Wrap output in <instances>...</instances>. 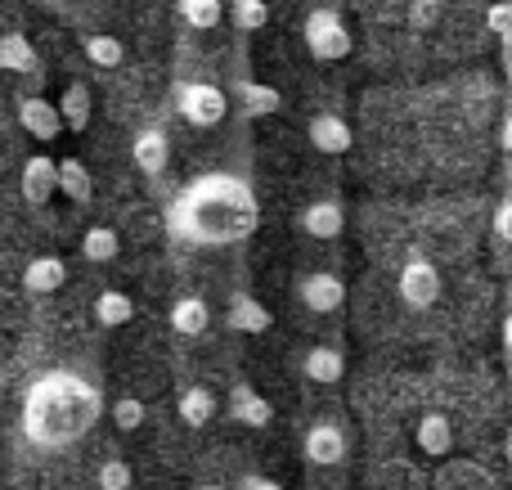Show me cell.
Here are the masks:
<instances>
[{
	"instance_id": "obj_26",
	"label": "cell",
	"mask_w": 512,
	"mask_h": 490,
	"mask_svg": "<svg viewBox=\"0 0 512 490\" xmlns=\"http://www.w3.org/2000/svg\"><path fill=\"white\" fill-rule=\"evenodd\" d=\"M81 54H86L95 68H122L126 63V45L108 32H86L81 36Z\"/></svg>"
},
{
	"instance_id": "obj_16",
	"label": "cell",
	"mask_w": 512,
	"mask_h": 490,
	"mask_svg": "<svg viewBox=\"0 0 512 490\" xmlns=\"http://www.w3.org/2000/svg\"><path fill=\"white\" fill-rule=\"evenodd\" d=\"M414 441H418V450H423L427 459H445L454 450V423H450V414L427 410L423 419L414 423Z\"/></svg>"
},
{
	"instance_id": "obj_21",
	"label": "cell",
	"mask_w": 512,
	"mask_h": 490,
	"mask_svg": "<svg viewBox=\"0 0 512 490\" xmlns=\"http://www.w3.org/2000/svg\"><path fill=\"white\" fill-rule=\"evenodd\" d=\"M0 72H23V77H36L41 72V54L27 41L23 32H5L0 36Z\"/></svg>"
},
{
	"instance_id": "obj_3",
	"label": "cell",
	"mask_w": 512,
	"mask_h": 490,
	"mask_svg": "<svg viewBox=\"0 0 512 490\" xmlns=\"http://www.w3.org/2000/svg\"><path fill=\"white\" fill-rule=\"evenodd\" d=\"M301 41H306V50L315 54L319 63H342L351 59L355 41H351V27L342 23V14L328 5H315L306 14V23H301Z\"/></svg>"
},
{
	"instance_id": "obj_22",
	"label": "cell",
	"mask_w": 512,
	"mask_h": 490,
	"mask_svg": "<svg viewBox=\"0 0 512 490\" xmlns=\"http://www.w3.org/2000/svg\"><path fill=\"white\" fill-rule=\"evenodd\" d=\"M59 117H63V126H68V131H77V135L90 126V117H95V99H90L86 81H68V86H63Z\"/></svg>"
},
{
	"instance_id": "obj_6",
	"label": "cell",
	"mask_w": 512,
	"mask_h": 490,
	"mask_svg": "<svg viewBox=\"0 0 512 490\" xmlns=\"http://www.w3.org/2000/svg\"><path fill=\"white\" fill-rule=\"evenodd\" d=\"M297 302L306 306L310 315H337L346 302V284L337 270H306L297 279Z\"/></svg>"
},
{
	"instance_id": "obj_34",
	"label": "cell",
	"mask_w": 512,
	"mask_h": 490,
	"mask_svg": "<svg viewBox=\"0 0 512 490\" xmlns=\"http://www.w3.org/2000/svg\"><path fill=\"white\" fill-rule=\"evenodd\" d=\"M239 490H283L274 477H256V473H248V477H239Z\"/></svg>"
},
{
	"instance_id": "obj_40",
	"label": "cell",
	"mask_w": 512,
	"mask_h": 490,
	"mask_svg": "<svg viewBox=\"0 0 512 490\" xmlns=\"http://www.w3.org/2000/svg\"><path fill=\"white\" fill-rule=\"evenodd\" d=\"M0 410H5V392H0Z\"/></svg>"
},
{
	"instance_id": "obj_31",
	"label": "cell",
	"mask_w": 512,
	"mask_h": 490,
	"mask_svg": "<svg viewBox=\"0 0 512 490\" xmlns=\"http://www.w3.org/2000/svg\"><path fill=\"white\" fill-rule=\"evenodd\" d=\"M490 27H495V36L512 50V0H495V5H490Z\"/></svg>"
},
{
	"instance_id": "obj_25",
	"label": "cell",
	"mask_w": 512,
	"mask_h": 490,
	"mask_svg": "<svg viewBox=\"0 0 512 490\" xmlns=\"http://www.w3.org/2000/svg\"><path fill=\"white\" fill-rule=\"evenodd\" d=\"M117 252H122V239L113 225H90L81 234V261H90V266H108V261H117Z\"/></svg>"
},
{
	"instance_id": "obj_17",
	"label": "cell",
	"mask_w": 512,
	"mask_h": 490,
	"mask_svg": "<svg viewBox=\"0 0 512 490\" xmlns=\"http://www.w3.org/2000/svg\"><path fill=\"white\" fill-rule=\"evenodd\" d=\"M167 324H171V333H180V338H203V333L212 329V306H207L198 293H185L171 302Z\"/></svg>"
},
{
	"instance_id": "obj_39",
	"label": "cell",
	"mask_w": 512,
	"mask_h": 490,
	"mask_svg": "<svg viewBox=\"0 0 512 490\" xmlns=\"http://www.w3.org/2000/svg\"><path fill=\"white\" fill-rule=\"evenodd\" d=\"M508 455H512V432H508Z\"/></svg>"
},
{
	"instance_id": "obj_23",
	"label": "cell",
	"mask_w": 512,
	"mask_h": 490,
	"mask_svg": "<svg viewBox=\"0 0 512 490\" xmlns=\"http://www.w3.org/2000/svg\"><path fill=\"white\" fill-rule=\"evenodd\" d=\"M59 194L68 203L86 207L90 194H95V180H90V167L81 158H59Z\"/></svg>"
},
{
	"instance_id": "obj_33",
	"label": "cell",
	"mask_w": 512,
	"mask_h": 490,
	"mask_svg": "<svg viewBox=\"0 0 512 490\" xmlns=\"http://www.w3.org/2000/svg\"><path fill=\"white\" fill-rule=\"evenodd\" d=\"M495 234L512 248V198H504V203L495 207Z\"/></svg>"
},
{
	"instance_id": "obj_37",
	"label": "cell",
	"mask_w": 512,
	"mask_h": 490,
	"mask_svg": "<svg viewBox=\"0 0 512 490\" xmlns=\"http://www.w3.org/2000/svg\"><path fill=\"white\" fill-rule=\"evenodd\" d=\"M194 490H225V486H216V482H203V486H194Z\"/></svg>"
},
{
	"instance_id": "obj_28",
	"label": "cell",
	"mask_w": 512,
	"mask_h": 490,
	"mask_svg": "<svg viewBox=\"0 0 512 490\" xmlns=\"http://www.w3.org/2000/svg\"><path fill=\"white\" fill-rule=\"evenodd\" d=\"M225 14H230V23L239 27V32H261V27L270 23V5H265V0H230Z\"/></svg>"
},
{
	"instance_id": "obj_20",
	"label": "cell",
	"mask_w": 512,
	"mask_h": 490,
	"mask_svg": "<svg viewBox=\"0 0 512 490\" xmlns=\"http://www.w3.org/2000/svg\"><path fill=\"white\" fill-rule=\"evenodd\" d=\"M274 324V315H270V306H261L252 293H234L230 297V311H225V329H234V333H265Z\"/></svg>"
},
{
	"instance_id": "obj_18",
	"label": "cell",
	"mask_w": 512,
	"mask_h": 490,
	"mask_svg": "<svg viewBox=\"0 0 512 490\" xmlns=\"http://www.w3.org/2000/svg\"><path fill=\"white\" fill-rule=\"evenodd\" d=\"M68 284V261L54 257V252H45V257H32L23 266V288L32 297H45V293H59V288Z\"/></svg>"
},
{
	"instance_id": "obj_14",
	"label": "cell",
	"mask_w": 512,
	"mask_h": 490,
	"mask_svg": "<svg viewBox=\"0 0 512 490\" xmlns=\"http://www.w3.org/2000/svg\"><path fill=\"white\" fill-rule=\"evenodd\" d=\"M301 374L310 378L315 387H333V383H342V374H346V356H342V347H333V342H315V347L301 356Z\"/></svg>"
},
{
	"instance_id": "obj_30",
	"label": "cell",
	"mask_w": 512,
	"mask_h": 490,
	"mask_svg": "<svg viewBox=\"0 0 512 490\" xmlns=\"http://www.w3.org/2000/svg\"><path fill=\"white\" fill-rule=\"evenodd\" d=\"M95 482H99V490H131L135 473H131V464H126V459H104V464H99V473H95Z\"/></svg>"
},
{
	"instance_id": "obj_27",
	"label": "cell",
	"mask_w": 512,
	"mask_h": 490,
	"mask_svg": "<svg viewBox=\"0 0 512 490\" xmlns=\"http://www.w3.org/2000/svg\"><path fill=\"white\" fill-rule=\"evenodd\" d=\"M176 9H180V18H185V27H194V32H212L225 18L221 0H180Z\"/></svg>"
},
{
	"instance_id": "obj_5",
	"label": "cell",
	"mask_w": 512,
	"mask_h": 490,
	"mask_svg": "<svg viewBox=\"0 0 512 490\" xmlns=\"http://www.w3.org/2000/svg\"><path fill=\"white\" fill-rule=\"evenodd\" d=\"M396 293L409 311H432L445 293V279L423 252H409L405 266H400V275H396Z\"/></svg>"
},
{
	"instance_id": "obj_9",
	"label": "cell",
	"mask_w": 512,
	"mask_h": 490,
	"mask_svg": "<svg viewBox=\"0 0 512 490\" xmlns=\"http://www.w3.org/2000/svg\"><path fill=\"white\" fill-rule=\"evenodd\" d=\"M297 230L306 234V239L333 243L337 234L346 230V207L337 203V198H315V203H306V207H301V216H297Z\"/></svg>"
},
{
	"instance_id": "obj_15",
	"label": "cell",
	"mask_w": 512,
	"mask_h": 490,
	"mask_svg": "<svg viewBox=\"0 0 512 490\" xmlns=\"http://www.w3.org/2000/svg\"><path fill=\"white\" fill-rule=\"evenodd\" d=\"M176 414H180V423L185 428H207V423L221 414V401H216V392L212 387H203V383H189V387H180V396H176Z\"/></svg>"
},
{
	"instance_id": "obj_19",
	"label": "cell",
	"mask_w": 512,
	"mask_h": 490,
	"mask_svg": "<svg viewBox=\"0 0 512 490\" xmlns=\"http://www.w3.org/2000/svg\"><path fill=\"white\" fill-rule=\"evenodd\" d=\"M234 99H239V113L248 122H261V117L283 113V95L265 81H234Z\"/></svg>"
},
{
	"instance_id": "obj_2",
	"label": "cell",
	"mask_w": 512,
	"mask_h": 490,
	"mask_svg": "<svg viewBox=\"0 0 512 490\" xmlns=\"http://www.w3.org/2000/svg\"><path fill=\"white\" fill-rule=\"evenodd\" d=\"M104 414L99 392L77 374H41L27 387L23 401V437L41 450H63L77 437H86L95 428V419Z\"/></svg>"
},
{
	"instance_id": "obj_7",
	"label": "cell",
	"mask_w": 512,
	"mask_h": 490,
	"mask_svg": "<svg viewBox=\"0 0 512 490\" xmlns=\"http://www.w3.org/2000/svg\"><path fill=\"white\" fill-rule=\"evenodd\" d=\"M346 432L337 428L333 419H315L306 428V437H301V455H306V464H315V468H337V464H346Z\"/></svg>"
},
{
	"instance_id": "obj_38",
	"label": "cell",
	"mask_w": 512,
	"mask_h": 490,
	"mask_svg": "<svg viewBox=\"0 0 512 490\" xmlns=\"http://www.w3.org/2000/svg\"><path fill=\"white\" fill-rule=\"evenodd\" d=\"M45 5H68V0H45Z\"/></svg>"
},
{
	"instance_id": "obj_29",
	"label": "cell",
	"mask_w": 512,
	"mask_h": 490,
	"mask_svg": "<svg viewBox=\"0 0 512 490\" xmlns=\"http://www.w3.org/2000/svg\"><path fill=\"white\" fill-rule=\"evenodd\" d=\"M108 414H113V428L126 432V437H131V432H140L144 419H149V410H144L140 396H117V401L108 405Z\"/></svg>"
},
{
	"instance_id": "obj_36",
	"label": "cell",
	"mask_w": 512,
	"mask_h": 490,
	"mask_svg": "<svg viewBox=\"0 0 512 490\" xmlns=\"http://www.w3.org/2000/svg\"><path fill=\"white\" fill-rule=\"evenodd\" d=\"M499 338H504V351L512 356V311L504 315V329H499Z\"/></svg>"
},
{
	"instance_id": "obj_13",
	"label": "cell",
	"mask_w": 512,
	"mask_h": 490,
	"mask_svg": "<svg viewBox=\"0 0 512 490\" xmlns=\"http://www.w3.org/2000/svg\"><path fill=\"white\" fill-rule=\"evenodd\" d=\"M225 410H230V419L239 423V428H252V432H265V428L274 423V405L265 401L256 387H248V383L234 387V392H230V405H225Z\"/></svg>"
},
{
	"instance_id": "obj_32",
	"label": "cell",
	"mask_w": 512,
	"mask_h": 490,
	"mask_svg": "<svg viewBox=\"0 0 512 490\" xmlns=\"http://www.w3.org/2000/svg\"><path fill=\"white\" fill-rule=\"evenodd\" d=\"M436 14H441V5H436V0H414V5H409V18H414V27H432Z\"/></svg>"
},
{
	"instance_id": "obj_24",
	"label": "cell",
	"mask_w": 512,
	"mask_h": 490,
	"mask_svg": "<svg viewBox=\"0 0 512 490\" xmlns=\"http://www.w3.org/2000/svg\"><path fill=\"white\" fill-rule=\"evenodd\" d=\"M135 320V302L131 293H122V288H104V293L95 297V324L99 329H122V324Z\"/></svg>"
},
{
	"instance_id": "obj_4",
	"label": "cell",
	"mask_w": 512,
	"mask_h": 490,
	"mask_svg": "<svg viewBox=\"0 0 512 490\" xmlns=\"http://www.w3.org/2000/svg\"><path fill=\"white\" fill-rule=\"evenodd\" d=\"M176 108L189 126L212 131V126H221L230 117V95L216 81H185V86H176Z\"/></svg>"
},
{
	"instance_id": "obj_8",
	"label": "cell",
	"mask_w": 512,
	"mask_h": 490,
	"mask_svg": "<svg viewBox=\"0 0 512 490\" xmlns=\"http://www.w3.org/2000/svg\"><path fill=\"white\" fill-rule=\"evenodd\" d=\"M18 126H23L36 144H54L63 131H68V126H63V117H59V104H50V99H41V95H23V99H18Z\"/></svg>"
},
{
	"instance_id": "obj_1",
	"label": "cell",
	"mask_w": 512,
	"mask_h": 490,
	"mask_svg": "<svg viewBox=\"0 0 512 490\" xmlns=\"http://www.w3.org/2000/svg\"><path fill=\"white\" fill-rule=\"evenodd\" d=\"M261 221L256 194L243 176L230 171H212V176L189 180L167 207V225L176 239L194 243V248H225V243H243Z\"/></svg>"
},
{
	"instance_id": "obj_11",
	"label": "cell",
	"mask_w": 512,
	"mask_h": 490,
	"mask_svg": "<svg viewBox=\"0 0 512 490\" xmlns=\"http://www.w3.org/2000/svg\"><path fill=\"white\" fill-rule=\"evenodd\" d=\"M131 158H135V171H140V176L158 180L162 171L171 167V140H167V131H158V126H144V131L135 135V144H131Z\"/></svg>"
},
{
	"instance_id": "obj_35",
	"label": "cell",
	"mask_w": 512,
	"mask_h": 490,
	"mask_svg": "<svg viewBox=\"0 0 512 490\" xmlns=\"http://www.w3.org/2000/svg\"><path fill=\"white\" fill-rule=\"evenodd\" d=\"M499 149L512 153V113L504 117V122H499Z\"/></svg>"
},
{
	"instance_id": "obj_12",
	"label": "cell",
	"mask_w": 512,
	"mask_h": 490,
	"mask_svg": "<svg viewBox=\"0 0 512 490\" xmlns=\"http://www.w3.org/2000/svg\"><path fill=\"white\" fill-rule=\"evenodd\" d=\"M59 194V158H45V153H32L23 162V198L32 207H45Z\"/></svg>"
},
{
	"instance_id": "obj_10",
	"label": "cell",
	"mask_w": 512,
	"mask_h": 490,
	"mask_svg": "<svg viewBox=\"0 0 512 490\" xmlns=\"http://www.w3.org/2000/svg\"><path fill=\"white\" fill-rule=\"evenodd\" d=\"M306 140H310V149H319V153H328V158H337V153H351L355 131H351V122H346V117H337V113H315V117L306 122Z\"/></svg>"
}]
</instances>
